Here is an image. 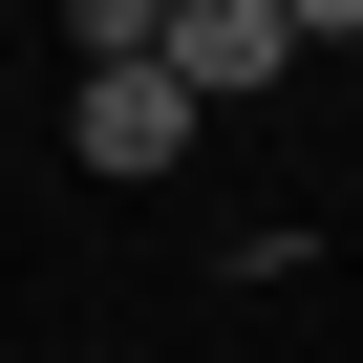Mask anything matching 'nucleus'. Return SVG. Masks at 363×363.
<instances>
[{
    "label": "nucleus",
    "instance_id": "nucleus-2",
    "mask_svg": "<svg viewBox=\"0 0 363 363\" xmlns=\"http://www.w3.org/2000/svg\"><path fill=\"white\" fill-rule=\"evenodd\" d=\"M193 128H214V107L171 86V65H86V107H65V150H86V171H171Z\"/></svg>",
    "mask_w": 363,
    "mask_h": 363
},
{
    "label": "nucleus",
    "instance_id": "nucleus-4",
    "mask_svg": "<svg viewBox=\"0 0 363 363\" xmlns=\"http://www.w3.org/2000/svg\"><path fill=\"white\" fill-rule=\"evenodd\" d=\"M278 43H363V0H278Z\"/></svg>",
    "mask_w": 363,
    "mask_h": 363
},
{
    "label": "nucleus",
    "instance_id": "nucleus-3",
    "mask_svg": "<svg viewBox=\"0 0 363 363\" xmlns=\"http://www.w3.org/2000/svg\"><path fill=\"white\" fill-rule=\"evenodd\" d=\"M150 22H171V0H65V43H86V65H150Z\"/></svg>",
    "mask_w": 363,
    "mask_h": 363
},
{
    "label": "nucleus",
    "instance_id": "nucleus-1",
    "mask_svg": "<svg viewBox=\"0 0 363 363\" xmlns=\"http://www.w3.org/2000/svg\"><path fill=\"white\" fill-rule=\"evenodd\" d=\"M150 65L171 86H193V107H257L299 43H278V0H171V22H150Z\"/></svg>",
    "mask_w": 363,
    "mask_h": 363
}]
</instances>
